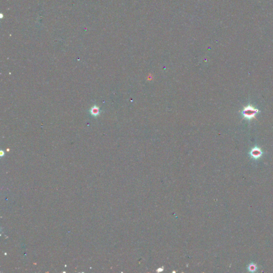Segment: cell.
Returning a JSON list of instances; mask_svg holds the SVG:
<instances>
[{"mask_svg": "<svg viewBox=\"0 0 273 273\" xmlns=\"http://www.w3.org/2000/svg\"><path fill=\"white\" fill-rule=\"evenodd\" d=\"M260 112L259 110L252 105H248L243 108L241 114L243 118L246 120L251 121L256 119V117Z\"/></svg>", "mask_w": 273, "mask_h": 273, "instance_id": "6da1fadb", "label": "cell"}, {"mask_svg": "<svg viewBox=\"0 0 273 273\" xmlns=\"http://www.w3.org/2000/svg\"><path fill=\"white\" fill-rule=\"evenodd\" d=\"M250 156L253 159L255 160H258L260 158L263 154V150L257 146L253 147L249 152Z\"/></svg>", "mask_w": 273, "mask_h": 273, "instance_id": "7a4b0ae2", "label": "cell"}, {"mask_svg": "<svg viewBox=\"0 0 273 273\" xmlns=\"http://www.w3.org/2000/svg\"><path fill=\"white\" fill-rule=\"evenodd\" d=\"M90 112L91 115L94 116H97L100 113V110L99 107H98L96 106H94L91 108Z\"/></svg>", "mask_w": 273, "mask_h": 273, "instance_id": "3957f363", "label": "cell"}, {"mask_svg": "<svg viewBox=\"0 0 273 273\" xmlns=\"http://www.w3.org/2000/svg\"><path fill=\"white\" fill-rule=\"evenodd\" d=\"M256 269V266H254V265H250V267H249V270H251V272L253 271V270H255Z\"/></svg>", "mask_w": 273, "mask_h": 273, "instance_id": "277c9868", "label": "cell"}]
</instances>
